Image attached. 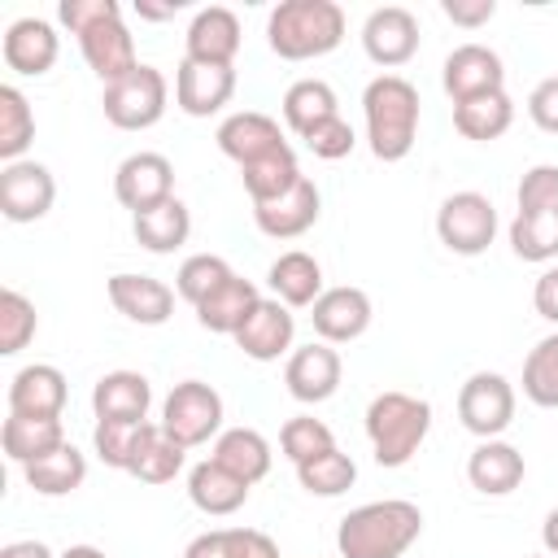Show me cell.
I'll return each mask as SVG.
<instances>
[{"mask_svg": "<svg viewBox=\"0 0 558 558\" xmlns=\"http://www.w3.org/2000/svg\"><path fill=\"white\" fill-rule=\"evenodd\" d=\"M423 532V510L405 497L353 506L336 527L340 558H401Z\"/></svg>", "mask_w": 558, "mask_h": 558, "instance_id": "1", "label": "cell"}, {"mask_svg": "<svg viewBox=\"0 0 558 558\" xmlns=\"http://www.w3.org/2000/svg\"><path fill=\"white\" fill-rule=\"evenodd\" d=\"M344 9L336 0H283L266 17V44L283 61H314L340 48Z\"/></svg>", "mask_w": 558, "mask_h": 558, "instance_id": "2", "label": "cell"}, {"mask_svg": "<svg viewBox=\"0 0 558 558\" xmlns=\"http://www.w3.org/2000/svg\"><path fill=\"white\" fill-rule=\"evenodd\" d=\"M362 118H366V144L379 161L410 157L418 140V87L401 74H379L362 92Z\"/></svg>", "mask_w": 558, "mask_h": 558, "instance_id": "3", "label": "cell"}, {"mask_svg": "<svg viewBox=\"0 0 558 558\" xmlns=\"http://www.w3.org/2000/svg\"><path fill=\"white\" fill-rule=\"evenodd\" d=\"M427 432H432V405L423 397L397 392V388L371 397L366 440H371V453H375L379 466H388V471L405 466L418 453V445L427 440Z\"/></svg>", "mask_w": 558, "mask_h": 558, "instance_id": "4", "label": "cell"}, {"mask_svg": "<svg viewBox=\"0 0 558 558\" xmlns=\"http://www.w3.org/2000/svg\"><path fill=\"white\" fill-rule=\"evenodd\" d=\"M166 105H170V83L148 61H140L126 78L109 83L105 96H100V109H105V118L118 131H148V126H157Z\"/></svg>", "mask_w": 558, "mask_h": 558, "instance_id": "5", "label": "cell"}, {"mask_svg": "<svg viewBox=\"0 0 558 558\" xmlns=\"http://www.w3.org/2000/svg\"><path fill=\"white\" fill-rule=\"evenodd\" d=\"M161 432L183 449L209 445L222 436V397L205 379H183L161 401Z\"/></svg>", "mask_w": 558, "mask_h": 558, "instance_id": "6", "label": "cell"}, {"mask_svg": "<svg viewBox=\"0 0 558 558\" xmlns=\"http://www.w3.org/2000/svg\"><path fill=\"white\" fill-rule=\"evenodd\" d=\"M436 235L458 257H480L497 235V209L484 192H453L436 209Z\"/></svg>", "mask_w": 558, "mask_h": 558, "instance_id": "7", "label": "cell"}, {"mask_svg": "<svg viewBox=\"0 0 558 558\" xmlns=\"http://www.w3.org/2000/svg\"><path fill=\"white\" fill-rule=\"evenodd\" d=\"M514 410H519L514 384L506 375H497V371H475L458 388V418L480 440H497L514 423Z\"/></svg>", "mask_w": 558, "mask_h": 558, "instance_id": "8", "label": "cell"}, {"mask_svg": "<svg viewBox=\"0 0 558 558\" xmlns=\"http://www.w3.org/2000/svg\"><path fill=\"white\" fill-rule=\"evenodd\" d=\"M214 140H218V153L231 157L240 170L253 166V161H262V157H275V153H283V148H292V144L283 140V126H279L270 113H262V109L227 113V118L218 122Z\"/></svg>", "mask_w": 558, "mask_h": 558, "instance_id": "9", "label": "cell"}, {"mask_svg": "<svg viewBox=\"0 0 558 558\" xmlns=\"http://www.w3.org/2000/svg\"><path fill=\"white\" fill-rule=\"evenodd\" d=\"M57 201V179L44 161H9L0 170V214L9 222H39Z\"/></svg>", "mask_w": 558, "mask_h": 558, "instance_id": "10", "label": "cell"}, {"mask_svg": "<svg viewBox=\"0 0 558 558\" xmlns=\"http://www.w3.org/2000/svg\"><path fill=\"white\" fill-rule=\"evenodd\" d=\"M440 87L449 92L453 105L488 92H506V65L488 44H458L440 65Z\"/></svg>", "mask_w": 558, "mask_h": 558, "instance_id": "11", "label": "cell"}, {"mask_svg": "<svg viewBox=\"0 0 558 558\" xmlns=\"http://www.w3.org/2000/svg\"><path fill=\"white\" fill-rule=\"evenodd\" d=\"M113 196L122 209L144 214L174 196V166L161 153H131L113 170Z\"/></svg>", "mask_w": 558, "mask_h": 558, "instance_id": "12", "label": "cell"}, {"mask_svg": "<svg viewBox=\"0 0 558 558\" xmlns=\"http://www.w3.org/2000/svg\"><path fill=\"white\" fill-rule=\"evenodd\" d=\"M340 379H344V362H340L336 344H323V340L292 349L283 362V384L301 405H318V401L336 397Z\"/></svg>", "mask_w": 558, "mask_h": 558, "instance_id": "13", "label": "cell"}, {"mask_svg": "<svg viewBox=\"0 0 558 558\" xmlns=\"http://www.w3.org/2000/svg\"><path fill=\"white\" fill-rule=\"evenodd\" d=\"M362 48L375 65L397 70L418 52V17L401 4H379L362 22Z\"/></svg>", "mask_w": 558, "mask_h": 558, "instance_id": "14", "label": "cell"}, {"mask_svg": "<svg viewBox=\"0 0 558 558\" xmlns=\"http://www.w3.org/2000/svg\"><path fill=\"white\" fill-rule=\"evenodd\" d=\"M371 296L353 283H340V288H327L314 305H310V323H314V336L323 344H353L357 336H366L371 327Z\"/></svg>", "mask_w": 558, "mask_h": 558, "instance_id": "15", "label": "cell"}, {"mask_svg": "<svg viewBox=\"0 0 558 558\" xmlns=\"http://www.w3.org/2000/svg\"><path fill=\"white\" fill-rule=\"evenodd\" d=\"M105 292H109V305H113L122 318L140 323V327H161V323H170L174 296H179L170 283H161V279H153V275H131V270L109 275V279H105Z\"/></svg>", "mask_w": 558, "mask_h": 558, "instance_id": "16", "label": "cell"}, {"mask_svg": "<svg viewBox=\"0 0 558 558\" xmlns=\"http://www.w3.org/2000/svg\"><path fill=\"white\" fill-rule=\"evenodd\" d=\"M231 340H235V349H240L244 357H253V362H279V357L292 353L296 318H292V310H288L283 301L262 296L257 310L248 314V323H244Z\"/></svg>", "mask_w": 558, "mask_h": 558, "instance_id": "17", "label": "cell"}, {"mask_svg": "<svg viewBox=\"0 0 558 558\" xmlns=\"http://www.w3.org/2000/svg\"><path fill=\"white\" fill-rule=\"evenodd\" d=\"M78 52H83L87 70H92L105 87L118 83V78H126V74L140 65L135 39H131L122 13H118V17H105V22H96V26H87V31L78 35Z\"/></svg>", "mask_w": 558, "mask_h": 558, "instance_id": "18", "label": "cell"}, {"mask_svg": "<svg viewBox=\"0 0 558 558\" xmlns=\"http://www.w3.org/2000/svg\"><path fill=\"white\" fill-rule=\"evenodd\" d=\"M235 96V65H201V61H179L174 70V105L187 118H209Z\"/></svg>", "mask_w": 558, "mask_h": 558, "instance_id": "19", "label": "cell"}, {"mask_svg": "<svg viewBox=\"0 0 558 558\" xmlns=\"http://www.w3.org/2000/svg\"><path fill=\"white\" fill-rule=\"evenodd\" d=\"M235 52H240V17L227 4L196 9L183 35V57L201 65H235Z\"/></svg>", "mask_w": 558, "mask_h": 558, "instance_id": "20", "label": "cell"}, {"mask_svg": "<svg viewBox=\"0 0 558 558\" xmlns=\"http://www.w3.org/2000/svg\"><path fill=\"white\" fill-rule=\"evenodd\" d=\"M318 214H323V196H318V187H314L310 174L292 192H283L279 201L253 205V222L270 240H296V235H305L318 222Z\"/></svg>", "mask_w": 558, "mask_h": 558, "instance_id": "21", "label": "cell"}, {"mask_svg": "<svg viewBox=\"0 0 558 558\" xmlns=\"http://www.w3.org/2000/svg\"><path fill=\"white\" fill-rule=\"evenodd\" d=\"M0 52H4V65H9V70L26 74V78H39V74H48V70L57 65L61 39H57L52 22H44V17H17V22L4 31Z\"/></svg>", "mask_w": 558, "mask_h": 558, "instance_id": "22", "label": "cell"}, {"mask_svg": "<svg viewBox=\"0 0 558 558\" xmlns=\"http://www.w3.org/2000/svg\"><path fill=\"white\" fill-rule=\"evenodd\" d=\"M65 375L48 362H31L9 379V414H31V418H61L65 410Z\"/></svg>", "mask_w": 558, "mask_h": 558, "instance_id": "23", "label": "cell"}, {"mask_svg": "<svg viewBox=\"0 0 558 558\" xmlns=\"http://www.w3.org/2000/svg\"><path fill=\"white\" fill-rule=\"evenodd\" d=\"M153 405V388L140 371H109L92 384V414L113 423H144Z\"/></svg>", "mask_w": 558, "mask_h": 558, "instance_id": "24", "label": "cell"}, {"mask_svg": "<svg viewBox=\"0 0 558 558\" xmlns=\"http://www.w3.org/2000/svg\"><path fill=\"white\" fill-rule=\"evenodd\" d=\"M523 475H527L523 453H519L514 445H506L501 436H497V440H480V445L471 449V458H466V480H471V488L484 493V497H506V493H514V488L523 484Z\"/></svg>", "mask_w": 558, "mask_h": 558, "instance_id": "25", "label": "cell"}, {"mask_svg": "<svg viewBox=\"0 0 558 558\" xmlns=\"http://www.w3.org/2000/svg\"><path fill=\"white\" fill-rule=\"evenodd\" d=\"M266 283L275 292V301H283L288 310H310L327 288H323V266L314 253L305 248H288L270 262L266 270Z\"/></svg>", "mask_w": 558, "mask_h": 558, "instance_id": "26", "label": "cell"}, {"mask_svg": "<svg viewBox=\"0 0 558 558\" xmlns=\"http://www.w3.org/2000/svg\"><path fill=\"white\" fill-rule=\"evenodd\" d=\"M248 488L253 484H244L240 475H231L222 462H214V458H205V462H196L192 471H187V497H192V506L201 510V514H209V519H227V514H235L244 501H248Z\"/></svg>", "mask_w": 558, "mask_h": 558, "instance_id": "27", "label": "cell"}, {"mask_svg": "<svg viewBox=\"0 0 558 558\" xmlns=\"http://www.w3.org/2000/svg\"><path fill=\"white\" fill-rule=\"evenodd\" d=\"M257 301H262L257 283H253V279H240V275H231L218 292H209V296L196 305V323H201L205 331L235 336V331L248 323V314L257 310Z\"/></svg>", "mask_w": 558, "mask_h": 558, "instance_id": "28", "label": "cell"}, {"mask_svg": "<svg viewBox=\"0 0 558 558\" xmlns=\"http://www.w3.org/2000/svg\"><path fill=\"white\" fill-rule=\"evenodd\" d=\"M131 231H135V244L140 248H148V253L161 257V253H174V248L187 244L192 214H187V205L179 196H170V201H161V205H153L144 214H131Z\"/></svg>", "mask_w": 558, "mask_h": 558, "instance_id": "29", "label": "cell"}, {"mask_svg": "<svg viewBox=\"0 0 558 558\" xmlns=\"http://www.w3.org/2000/svg\"><path fill=\"white\" fill-rule=\"evenodd\" d=\"M0 445H4V458H9V462L31 466V462H39V458H48L52 449L65 445V427H61V418L9 414L4 427H0Z\"/></svg>", "mask_w": 558, "mask_h": 558, "instance_id": "30", "label": "cell"}, {"mask_svg": "<svg viewBox=\"0 0 558 558\" xmlns=\"http://www.w3.org/2000/svg\"><path fill=\"white\" fill-rule=\"evenodd\" d=\"M209 458L222 462V466H227L231 475H240L244 484L266 480V475H270V462H275L270 440H266L257 427H227V432L214 440Z\"/></svg>", "mask_w": 558, "mask_h": 558, "instance_id": "31", "label": "cell"}, {"mask_svg": "<svg viewBox=\"0 0 558 558\" xmlns=\"http://www.w3.org/2000/svg\"><path fill=\"white\" fill-rule=\"evenodd\" d=\"M283 126L296 135V140H305L318 122H327V118H336L340 113V100H336V92H331V83L327 78H296L288 92H283Z\"/></svg>", "mask_w": 558, "mask_h": 558, "instance_id": "32", "label": "cell"}, {"mask_svg": "<svg viewBox=\"0 0 558 558\" xmlns=\"http://www.w3.org/2000/svg\"><path fill=\"white\" fill-rule=\"evenodd\" d=\"M514 122V100L506 92H488V96H475V100H462L453 105V126L462 140L471 144H493L510 131Z\"/></svg>", "mask_w": 558, "mask_h": 558, "instance_id": "33", "label": "cell"}, {"mask_svg": "<svg viewBox=\"0 0 558 558\" xmlns=\"http://www.w3.org/2000/svg\"><path fill=\"white\" fill-rule=\"evenodd\" d=\"M22 475H26V484H31L39 497H70V493L83 488V480H87V458L65 440V445L52 449L48 458L22 466Z\"/></svg>", "mask_w": 558, "mask_h": 558, "instance_id": "34", "label": "cell"}, {"mask_svg": "<svg viewBox=\"0 0 558 558\" xmlns=\"http://www.w3.org/2000/svg\"><path fill=\"white\" fill-rule=\"evenodd\" d=\"M183 462H187V449H183L179 440H170V436L161 432V423L148 418L144 440H140V449H135V462H131L126 475H135L140 484H170V480L183 471Z\"/></svg>", "mask_w": 558, "mask_h": 558, "instance_id": "35", "label": "cell"}, {"mask_svg": "<svg viewBox=\"0 0 558 558\" xmlns=\"http://www.w3.org/2000/svg\"><path fill=\"white\" fill-rule=\"evenodd\" d=\"M301 179H305V174H301V161H296L292 148H283V153H275V157H262V161H253V166L240 170V183H244V192H248L253 205L279 201V196L292 192Z\"/></svg>", "mask_w": 558, "mask_h": 558, "instance_id": "36", "label": "cell"}, {"mask_svg": "<svg viewBox=\"0 0 558 558\" xmlns=\"http://www.w3.org/2000/svg\"><path fill=\"white\" fill-rule=\"evenodd\" d=\"M510 248L523 262L536 266H554L558 262V214H519L510 218Z\"/></svg>", "mask_w": 558, "mask_h": 558, "instance_id": "37", "label": "cell"}, {"mask_svg": "<svg viewBox=\"0 0 558 558\" xmlns=\"http://www.w3.org/2000/svg\"><path fill=\"white\" fill-rule=\"evenodd\" d=\"M35 144V113L22 87L4 83L0 87V161H22V153Z\"/></svg>", "mask_w": 558, "mask_h": 558, "instance_id": "38", "label": "cell"}, {"mask_svg": "<svg viewBox=\"0 0 558 558\" xmlns=\"http://www.w3.org/2000/svg\"><path fill=\"white\" fill-rule=\"evenodd\" d=\"M353 480H357V462H353L340 445L296 466V484H301L310 497H340V493L353 488Z\"/></svg>", "mask_w": 558, "mask_h": 558, "instance_id": "39", "label": "cell"}, {"mask_svg": "<svg viewBox=\"0 0 558 558\" xmlns=\"http://www.w3.org/2000/svg\"><path fill=\"white\" fill-rule=\"evenodd\" d=\"M523 397L541 410H558V331L536 340L523 357Z\"/></svg>", "mask_w": 558, "mask_h": 558, "instance_id": "40", "label": "cell"}, {"mask_svg": "<svg viewBox=\"0 0 558 558\" xmlns=\"http://www.w3.org/2000/svg\"><path fill=\"white\" fill-rule=\"evenodd\" d=\"M235 270L227 266V257H218V253H192V257H183V266L174 270V292L196 310L209 292H218L227 279H231Z\"/></svg>", "mask_w": 558, "mask_h": 558, "instance_id": "41", "label": "cell"}, {"mask_svg": "<svg viewBox=\"0 0 558 558\" xmlns=\"http://www.w3.org/2000/svg\"><path fill=\"white\" fill-rule=\"evenodd\" d=\"M144 427H148V418H144V423L96 418V427H92V449H96V458H100L105 466H113V471H131L135 449H140V440H144Z\"/></svg>", "mask_w": 558, "mask_h": 558, "instance_id": "42", "label": "cell"}, {"mask_svg": "<svg viewBox=\"0 0 558 558\" xmlns=\"http://www.w3.org/2000/svg\"><path fill=\"white\" fill-rule=\"evenodd\" d=\"M39 331V314H35V301H26L17 288H4L0 292V353L13 357L22 353Z\"/></svg>", "mask_w": 558, "mask_h": 558, "instance_id": "43", "label": "cell"}, {"mask_svg": "<svg viewBox=\"0 0 558 558\" xmlns=\"http://www.w3.org/2000/svg\"><path fill=\"white\" fill-rule=\"evenodd\" d=\"M279 449H283V458H288L292 466H301V462H310V458L336 449V436H331V427H327L323 418L296 414V418H288V423L279 427Z\"/></svg>", "mask_w": 558, "mask_h": 558, "instance_id": "44", "label": "cell"}, {"mask_svg": "<svg viewBox=\"0 0 558 558\" xmlns=\"http://www.w3.org/2000/svg\"><path fill=\"white\" fill-rule=\"evenodd\" d=\"M514 201H519V214H558V166L541 161L523 170Z\"/></svg>", "mask_w": 558, "mask_h": 558, "instance_id": "45", "label": "cell"}, {"mask_svg": "<svg viewBox=\"0 0 558 558\" xmlns=\"http://www.w3.org/2000/svg\"><path fill=\"white\" fill-rule=\"evenodd\" d=\"M353 144H357V135H353V126H349L340 113L327 118V122H318V126L305 135V148H310L314 157H323V161H340V157H349Z\"/></svg>", "mask_w": 558, "mask_h": 558, "instance_id": "46", "label": "cell"}, {"mask_svg": "<svg viewBox=\"0 0 558 558\" xmlns=\"http://www.w3.org/2000/svg\"><path fill=\"white\" fill-rule=\"evenodd\" d=\"M122 4L118 0H61L57 4V22L70 31V35H83L87 26L105 22V17H118Z\"/></svg>", "mask_w": 558, "mask_h": 558, "instance_id": "47", "label": "cell"}, {"mask_svg": "<svg viewBox=\"0 0 558 558\" xmlns=\"http://www.w3.org/2000/svg\"><path fill=\"white\" fill-rule=\"evenodd\" d=\"M527 118L545 131V135H558V74L541 78L527 96Z\"/></svg>", "mask_w": 558, "mask_h": 558, "instance_id": "48", "label": "cell"}, {"mask_svg": "<svg viewBox=\"0 0 558 558\" xmlns=\"http://www.w3.org/2000/svg\"><path fill=\"white\" fill-rule=\"evenodd\" d=\"M227 532V558H279V545L262 527H222Z\"/></svg>", "mask_w": 558, "mask_h": 558, "instance_id": "49", "label": "cell"}, {"mask_svg": "<svg viewBox=\"0 0 558 558\" xmlns=\"http://www.w3.org/2000/svg\"><path fill=\"white\" fill-rule=\"evenodd\" d=\"M440 13H445L453 26H466V31H475V26L493 22V13H497V0H440Z\"/></svg>", "mask_w": 558, "mask_h": 558, "instance_id": "50", "label": "cell"}, {"mask_svg": "<svg viewBox=\"0 0 558 558\" xmlns=\"http://www.w3.org/2000/svg\"><path fill=\"white\" fill-rule=\"evenodd\" d=\"M532 305H536V314H541L545 323H554V327H558V262L541 270L536 288H532Z\"/></svg>", "mask_w": 558, "mask_h": 558, "instance_id": "51", "label": "cell"}, {"mask_svg": "<svg viewBox=\"0 0 558 558\" xmlns=\"http://www.w3.org/2000/svg\"><path fill=\"white\" fill-rule=\"evenodd\" d=\"M183 558H227V532H222V527H214V532L192 536V541H187V549H183Z\"/></svg>", "mask_w": 558, "mask_h": 558, "instance_id": "52", "label": "cell"}, {"mask_svg": "<svg viewBox=\"0 0 558 558\" xmlns=\"http://www.w3.org/2000/svg\"><path fill=\"white\" fill-rule=\"evenodd\" d=\"M0 558H57L44 541H9L4 549H0Z\"/></svg>", "mask_w": 558, "mask_h": 558, "instance_id": "53", "label": "cell"}, {"mask_svg": "<svg viewBox=\"0 0 558 558\" xmlns=\"http://www.w3.org/2000/svg\"><path fill=\"white\" fill-rule=\"evenodd\" d=\"M179 9H183V0H170V4H144V0H140V4H135V13L148 17V22H166V17H174Z\"/></svg>", "mask_w": 558, "mask_h": 558, "instance_id": "54", "label": "cell"}, {"mask_svg": "<svg viewBox=\"0 0 558 558\" xmlns=\"http://www.w3.org/2000/svg\"><path fill=\"white\" fill-rule=\"evenodd\" d=\"M541 545H545V554L549 558H558V506L545 514V523H541Z\"/></svg>", "mask_w": 558, "mask_h": 558, "instance_id": "55", "label": "cell"}, {"mask_svg": "<svg viewBox=\"0 0 558 558\" xmlns=\"http://www.w3.org/2000/svg\"><path fill=\"white\" fill-rule=\"evenodd\" d=\"M57 558H109V554L96 549V545H70V549H61Z\"/></svg>", "mask_w": 558, "mask_h": 558, "instance_id": "56", "label": "cell"}, {"mask_svg": "<svg viewBox=\"0 0 558 558\" xmlns=\"http://www.w3.org/2000/svg\"><path fill=\"white\" fill-rule=\"evenodd\" d=\"M532 558H549V554H532Z\"/></svg>", "mask_w": 558, "mask_h": 558, "instance_id": "57", "label": "cell"}]
</instances>
